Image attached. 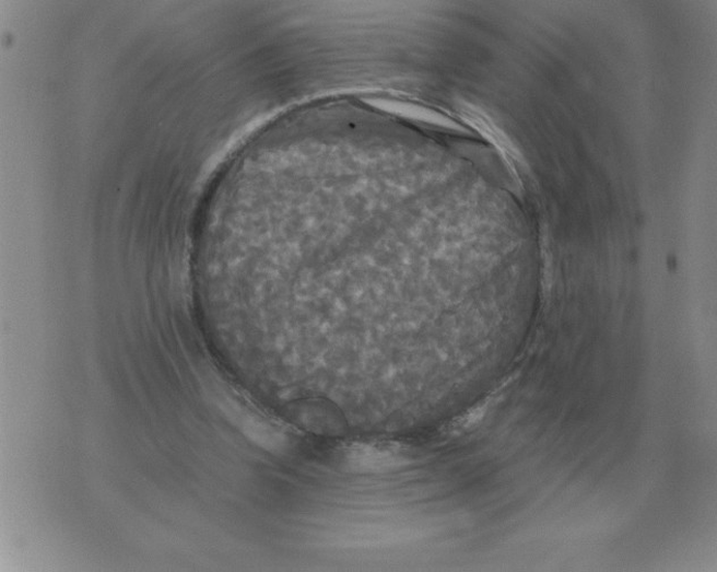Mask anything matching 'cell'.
I'll list each match as a JSON object with an SVG mask.
<instances>
[{
  "label": "cell",
  "instance_id": "cell-1",
  "mask_svg": "<svg viewBox=\"0 0 717 572\" xmlns=\"http://www.w3.org/2000/svg\"><path fill=\"white\" fill-rule=\"evenodd\" d=\"M344 459L354 471L374 472L401 467L408 457L396 444L363 443L349 447Z\"/></svg>",
  "mask_w": 717,
  "mask_h": 572
}]
</instances>
